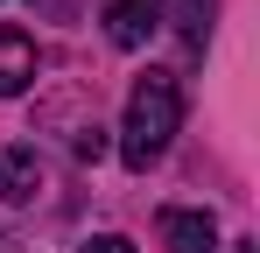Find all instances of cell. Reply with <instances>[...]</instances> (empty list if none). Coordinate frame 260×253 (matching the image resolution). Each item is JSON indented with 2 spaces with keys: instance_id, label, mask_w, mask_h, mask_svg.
<instances>
[{
  "instance_id": "cell-7",
  "label": "cell",
  "mask_w": 260,
  "mask_h": 253,
  "mask_svg": "<svg viewBox=\"0 0 260 253\" xmlns=\"http://www.w3.org/2000/svg\"><path fill=\"white\" fill-rule=\"evenodd\" d=\"M85 253H141V246L120 239V232H99V239H85Z\"/></svg>"
},
{
  "instance_id": "cell-5",
  "label": "cell",
  "mask_w": 260,
  "mask_h": 253,
  "mask_svg": "<svg viewBox=\"0 0 260 253\" xmlns=\"http://www.w3.org/2000/svg\"><path fill=\"white\" fill-rule=\"evenodd\" d=\"M28 84H36V42L21 28H0V99L28 91Z\"/></svg>"
},
{
  "instance_id": "cell-3",
  "label": "cell",
  "mask_w": 260,
  "mask_h": 253,
  "mask_svg": "<svg viewBox=\"0 0 260 253\" xmlns=\"http://www.w3.org/2000/svg\"><path fill=\"white\" fill-rule=\"evenodd\" d=\"M155 21H162V0H106V36L120 49H141L155 36Z\"/></svg>"
},
{
  "instance_id": "cell-4",
  "label": "cell",
  "mask_w": 260,
  "mask_h": 253,
  "mask_svg": "<svg viewBox=\"0 0 260 253\" xmlns=\"http://www.w3.org/2000/svg\"><path fill=\"white\" fill-rule=\"evenodd\" d=\"M36 190H43L36 148H0V204H36Z\"/></svg>"
},
{
  "instance_id": "cell-6",
  "label": "cell",
  "mask_w": 260,
  "mask_h": 253,
  "mask_svg": "<svg viewBox=\"0 0 260 253\" xmlns=\"http://www.w3.org/2000/svg\"><path fill=\"white\" fill-rule=\"evenodd\" d=\"M211 7H218V0H176V28H183L190 49H204V42H211Z\"/></svg>"
},
{
  "instance_id": "cell-1",
  "label": "cell",
  "mask_w": 260,
  "mask_h": 253,
  "mask_svg": "<svg viewBox=\"0 0 260 253\" xmlns=\"http://www.w3.org/2000/svg\"><path fill=\"white\" fill-rule=\"evenodd\" d=\"M176 126H183V91H176L169 71H148V78L127 91V120H120V155H127V169L162 162V148L176 141Z\"/></svg>"
},
{
  "instance_id": "cell-2",
  "label": "cell",
  "mask_w": 260,
  "mask_h": 253,
  "mask_svg": "<svg viewBox=\"0 0 260 253\" xmlns=\"http://www.w3.org/2000/svg\"><path fill=\"white\" fill-rule=\"evenodd\" d=\"M155 232H162V246H169V253H218L211 211H183V204H169L162 218H155Z\"/></svg>"
}]
</instances>
